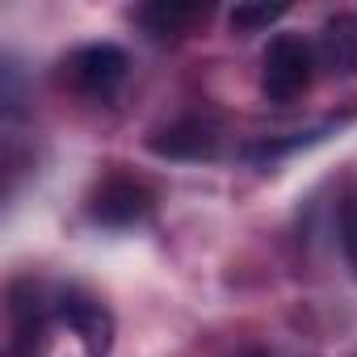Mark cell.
I'll return each instance as SVG.
<instances>
[{
	"label": "cell",
	"instance_id": "6da1fadb",
	"mask_svg": "<svg viewBox=\"0 0 357 357\" xmlns=\"http://www.w3.org/2000/svg\"><path fill=\"white\" fill-rule=\"evenodd\" d=\"M315 72V47L303 43L298 34H278L265 47V72H261V89L273 105H290L298 93H307Z\"/></svg>",
	"mask_w": 357,
	"mask_h": 357
},
{
	"label": "cell",
	"instance_id": "7a4b0ae2",
	"mask_svg": "<svg viewBox=\"0 0 357 357\" xmlns=\"http://www.w3.org/2000/svg\"><path fill=\"white\" fill-rule=\"evenodd\" d=\"M68 72H72L76 89H84L93 97H109L126 76V51H118L109 43H93L68 59Z\"/></svg>",
	"mask_w": 357,
	"mask_h": 357
},
{
	"label": "cell",
	"instance_id": "3957f363",
	"mask_svg": "<svg viewBox=\"0 0 357 357\" xmlns=\"http://www.w3.org/2000/svg\"><path fill=\"white\" fill-rule=\"evenodd\" d=\"M151 215V194L147 185L130 181V176H109V181L93 194V219L109 227H130Z\"/></svg>",
	"mask_w": 357,
	"mask_h": 357
},
{
	"label": "cell",
	"instance_id": "277c9868",
	"mask_svg": "<svg viewBox=\"0 0 357 357\" xmlns=\"http://www.w3.org/2000/svg\"><path fill=\"white\" fill-rule=\"evenodd\" d=\"M147 147L164 160H211L215 147H219V135L206 118H181L168 130H155L147 139Z\"/></svg>",
	"mask_w": 357,
	"mask_h": 357
},
{
	"label": "cell",
	"instance_id": "5b68a950",
	"mask_svg": "<svg viewBox=\"0 0 357 357\" xmlns=\"http://www.w3.org/2000/svg\"><path fill=\"white\" fill-rule=\"evenodd\" d=\"M315 63L328 72H357V13H340L319 30Z\"/></svg>",
	"mask_w": 357,
	"mask_h": 357
},
{
	"label": "cell",
	"instance_id": "8992f818",
	"mask_svg": "<svg viewBox=\"0 0 357 357\" xmlns=\"http://www.w3.org/2000/svg\"><path fill=\"white\" fill-rule=\"evenodd\" d=\"M198 17H206V9H198V5H147V9H139V22L155 34V38H168V34H181L190 22H198Z\"/></svg>",
	"mask_w": 357,
	"mask_h": 357
},
{
	"label": "cell",
	"instance_id": "52a82bcc",
	"mask_svg": "<svg viewBox=\"0 0 357 357\" xmlns=\"http://www.w3.org/2000/svg\"><path fill=\"white\" fill-rule=\"evenodd\" d=\"M286 9L282 5H240L236 13H231V30H240V34H252V30H261V26H273L278 17H282Z\"/></svg>",
	"mask_w": 357,
	"mask_h": 357
},
{
	"label": "cell",
	"instance_id": "ba28073f",
	"mask_svg": "<svg viewBox=\"0 0 357 357\" xmlns=\"http://www.w3.org/2000/svg\"><path fill=\"white\" fill-rule=\"evenodd\" d=\"M340 244H344L349 265L357 269V202H349V206H344V215H340Z\"/></svg>",
	"mask_w": 357,
	"mask_h": 357
},
{
	"label": "cell",
	"instance_id": "9c48e42d",
	"mask_svg": "<svg viewBox=\"0 0 357 357\" xmlns=\"http://www.w3.org/2000/svg\"><path fill=\"white\" fill-rule=\"evenodd\" d=\"M248 357H265V353H248Z\"/></svg>",
	"mask_w": 357,
	"mask_h": 357
}]
</instances>
